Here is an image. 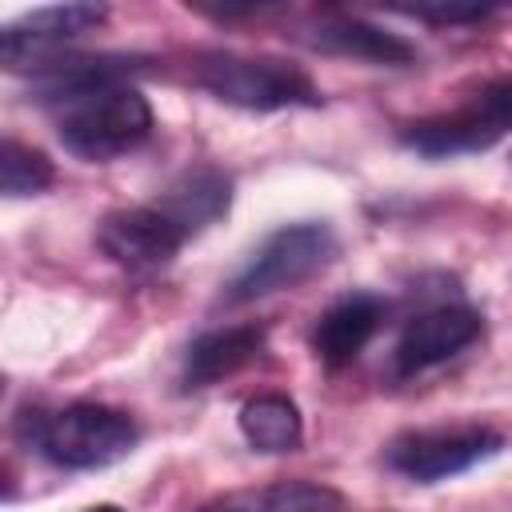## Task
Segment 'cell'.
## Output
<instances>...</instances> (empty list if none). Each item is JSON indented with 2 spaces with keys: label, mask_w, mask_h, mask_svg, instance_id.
I'll return each mask as SVG.
<instances>
[{
  "label": "cell",
  "mask_w": 512,
  "mask_h": 512,
  "mask_svg": "<svg viewBox=\"0 0 512 512\" xmlns=\"http://www.w3.org/2000/svg\"><path fill=\"white\" fill-rule=\"evenodd\" d=\"M96 244L108 260H116L120 268H160L168 264L184 244V228L152 200V204H132V208H116L100 220L96 228Z\"/></svg>",
  "instance_id": "cell-8"
},
{
  "label": "cell",
  "mask_w": 512,
  "mask_h": 512,
  "mask_svg": "<svg viewBox=\"0 0 512 512\" xmlns=\"http://www.w3.org/2000/svg\"><path fill=\"white\" fill-rule=\"evenodd\" d=\"M16 436L32 452H40L48 464L84 472V468H108L124 460L136 448L140 428L132 424L128 412L76 400L64 408H28L16 420Z\"/></svg>",
  "instance_id": "cell-2"
},
{
  "label": "cell",
  "mask_w": 512,
  "mask_h": 512,
  "mask_svg": "<svg viewBox=\"0 0 512 512\" xmlns=\"http://www.w3.org/2000/svg\"><path fill=\"white\" fill-rule=\"evenodd\" d=\"M60 144L80 160H112L152 136V108L128 80H96L44 100Z\"/></svg>",
  "instance_id": "cell-1"
},
{
  "label": "cell",
  "mask_w": 512,
  "mask_h": 512,
  "mask_svg": "<svg viewBox=\"0 0 512 512\" xmlns=\"http://www.w3.org/2000/svg\"><path fill=\"white\" fill-rule=\"evenodd\" d=\"M200 512H348L344 496L312 480H280L264 488H244L208 500Z\"/></svg>",
  "instance_id": "cell-14"
},
{
  "label": "cell",
  "mask_w": 512,
  "mask_h": 512,
  "mask_svg": "<svg viewBox=\"0 0 512 512\" xmlns=\"http://www.w3.org/2000/svg\"><path fill=\"white\" fill-rule=\"evenodd\" d=\"M264 324H228L196 336L184 352V384L188 388H208L240 368H248L264 352Z\"/></svg>",
  "instance_id": "cell-12"
},
{
  "label": "cell",
  "mask_w": 512,
  "mask_h": 512,
  "mask_svg": "<svg viewBox=\"0 0 512 512\" xmlns=\"http://www.w3.org/2000/svg\"><path fill=\"white\" fill-rule=\"evenodd\" d=\"M388 316V304L372 292H352V296H340L332 308L320 312L316 328H312V352L320 356V364L328 368H344L352 364L364 344L380 332Z\"/></svg>",
  "instance_id": "cell-11"
},
{
  "label": "cell",
  "mask_w": 512,
  "mask_h": 512,
  "mask_svg": "<svg viewBox=\"0 0 512 512\" xmlns=\"http://www.w3.org/2000/svg\"><path fill=\"white\" fill-rule=\"evenodd\" d=\"M104 20H108L104 4H52V8L24 12L20 20L4 24V32H0L4 68L36 76L44 64H52L60 56V48L68 40L100 28Z\"/></svg>",
  "instance_id": "cell-7"
},
{
  "label": "cell",
  "mask_w": 512,
  "mask_h": 512,
  "mask_svg": "<svg viewBox=\"0 0 512 512\" xmlns=\"http://www.w3.org/2000/svg\"><path fill=\"white\" fill-rule=\"evenodd\" d=\"M240 432L256 452H296L304 440L300 408L280 392H260L240 408Z\"/></svg>",
  "instance_id": "cell-15"
},
{
  "label": "cell",
  "mask_w": 512,
  "mask_h": 512,
  "mask_svg": "<svg viewBox=\"0 0 512 512\" xmlns=\"http://www.w3.org/2000/svg\"><path fill=\"white\" fill-rule=\"evenodd\" d=\"M180 228L184 236H200L208 224H216L220 216H228L232 208V180L228 172H220L216 164H196L188 172H180L156 200Z\"/></svg>",
  "instance_id": "cell-13"
},
{
  "label": "cell",
  "mask_w": 512,
  "mask_h": 512,
  "mask_svg": "<svg viewBox=\"0 0 512 512\" xmlns=\"http://www.w3.org/2000/svg\"><path fill=\"white\" fill-rule=\"evenodd\" d=\"M388 12L424 20V24H476L496 12L492 0H416V4H388Z\"/></svg>",
  "instance_id": "cell-17"
},
{
  "label": "cell",
  "mask_w": 512,
  "mask_h": 512,
  "mask_svg": "<svg viewBox=\"0 0 512 512\" xmlns=\"http://www.w3.org/2000/svg\"><path fill=\"white\" fill-rule=\"evenodd\" d=\"M336 232L324 220L280 224L260 240V248L244 260V268L224 284L228 304H252L272 292H288L312 276H320L336 256Z\"/></svg>",
  "instance_id": "cell-4"
},
{
  "label": "cell",
  "mask_w": 512,
  "mask_h": 512,
  "mask_svg": "<svg viewBox=\"0 0 512 512\" xmlns=\"http://www.w3.org/2000/svg\"><path fill=\"white\" fill-rule=\"evenodd\" d=\"M504 448V432L488 424H452V428H412L388 440L384 464L416 484H436L460 476Z\"/></svg>",
  "instance_id": "cell-6"
},
{
  "label": "cell",
  "mask_w": 512,
  "mask_h": 512,
  "mask_svg": "<svg viewBox=\"0 0 512 512\" xmlns=\"http://www.w3.org/2000/svg\"><path fill=\"white\" fill-rule=\"evenodd\" d=\"M484 332V320L476 308L468 304H436L424 308L420 316H412L392 348V372L396 376H416L428 372L452 356H460L464 348H472Z\"/></svg>",
  "instance_id": "cell-9"
},
{
  "label": "cell",
  "mask_w": 512,
  "mask_h": 512,
  "mask_svg": "<svg viewBox=\"0 0 512 512\" xmlns=\"http://www.w3.org/2000/svg\"><path fill=\"white\" fill-rule=\"evenodd\" d=\"M300 40L316 52L368 60V64H412L416 60V48L404 36H396L364 16H352V12H320L316 24H308V32H300Z\"/></svg>",
  "instance_id": "cell-10"
},
{
  "label": "cell",
  "mask_w": 512,
  "mask_h": 512,
  "mask_svg": "<svg viewBox=\"0 0 512 512\" xmlns=\"http://www.w3.org/2000/svg\"><path fill=\"white\" fill-rule=\"evenodd\" d=\"M84 512H124L120 504H96V508H84Z\"/></svg>",
  "instance_id": "cell-18"
},
{
  "label": "cell",
  "mask_w": 512,
  "mask_h": 512,
  "mask_svg": "<svg viewBox=\"0 0 512 512\" xmlns=\"http://www.w3.org/2000/svg\"><path fill=\"white\" fill-rule=\"evenodd\" d=\"M52 180H56V168L40 148L20 144L16 136H4L0 144V192L4 196H36Z\"/></svg>",
  "instance_id": "cell-16"
},
{
  "label": "cell",
  "mask_w": 512,
  "mask_h": 512,
  "mask_svg": "<svg viewBox=\"0 0 512 512\" xmlns=\"http://www.w3.org/2000/svg\"><path fill=\"white\" fill-rule=\"evenodd\" d=\"M192 80L216 100L248 112L280 108H320V88L312 76L276 56H240V52H204L192 64Z\"/></svg>",
  "instance_id": "cell-3"
},
{
  "label": "cell",
  "mask_w": 512,
  "mask_h": 512,
  "mask_svg": "<svg viewBox=\"0 0 512 512\" xmlns=\"http://www.w3.org/2000/svg\"><path fill=\"white\" fill-rule=\"evenodd\" d=\"M512 132V72L480 84L464 104L424 116L400 132L404 148L444 160V156H464V152H484L496 140Z\"/></svg>",
  "instance_id": "cell-5"
}]
</instances>
